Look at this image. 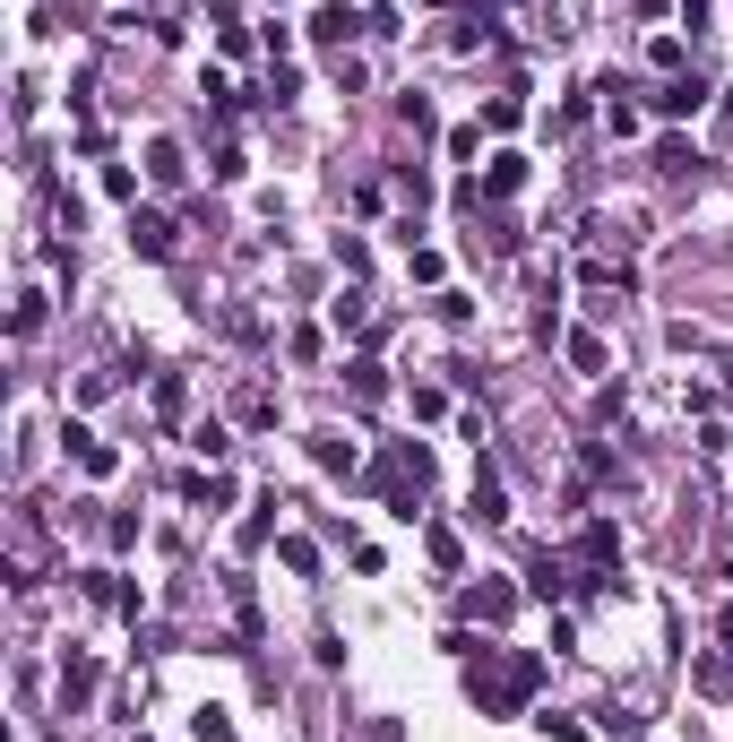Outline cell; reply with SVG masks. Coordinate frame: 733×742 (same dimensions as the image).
Listing matches in <instances>:
<instances>
[{
	"label": "cell",
	"mask_w": 733,
	"mask_h": 742,
	"mask_svg": "<svg viewBox=\"0 0 733 742\" xmlns=\"http://www.w3.org/2000/svg\"><path fill=\"white\" fill-rule=\"evenodd\" d=\"M535 682H544V656L535 647H475L467 656V700L484 717H518L535 700Z\"/></svg>",
	"instance_id": "cell-1"
},
{
	"label": "cell",
	"mask_w": 733,
	"mask_h": 742,
	"mask_svg": "<svg viewBox=\"0 0 733 742\" xmlns=\"http://www.w3.org/2000/svg\"><path fill=\"white\" fill-rule=\"evenodd\" d=\"M458 614H467V621H492V630H500V621L518 614V588H509V579H467V588H458Z\"/></svg>",
	"instance_id": "cell-2"
},
{
	"label": "cell",
	"mask_w": 733,
	"mask_h": 742,
	"mask_svg": "<svg viewBox=\"0 0 733 742\" xmlns=\"http://www.w3.org/2000/svg\"><path fill=\"white\" fill-rule=\"evenodd\" d=\"M708 96H717V87H708L699 70H682V78H664V87H656V113H664V122H691Z\"/></svg>",
	"instance_id": "cell-3"
},
{
	"label": "cell",
	"mask_w": 733,
	"mask_h": 742,
	"mask_svg": "<svg viewBox=\"0 0 733 742\" xmlns=\"http://www.w3.org/2000/svg\"><path fill=\"white\" fill-rule=\"evenodd\" d=\"M96 682H104V665H96L87 647H70V656H61V717H70V708H87V700H96Z\"/></svg>",
	"instance_id": "cell-4"
},
{
	"label": "cell",
	"mask_w": 733,
	"mask_h": 742,
	"mask_svg": "<svg viewBox=\"0 0 733 742\" xmlns=\"http://www.w3.org/2000/svg\"><path fill=\"white\" fill-rule=\"evenodd\" d=\"M129 250H138V259H173V217L129 208Z\"/></svg>",
	"instance_id": "cell-5"
},
{
	"label": "cell",
	"mask_w": 733,
	"mask_h": 742,
	"mask_svg": "<svg viewBox=\"0 0 733 742\" xmlns=\"http://www.w3.org/2000/svg\"><path fill=\"white\" fill-rule=\"evenodd\" d=\"M311 35H320V44H355V35H363V9H346V0H320V9H311Z\"/></svg>",
	"instance_id": "cell-6"
},
{
	"label": "cell",
	"mask_w": 733,
	"mask_h": 742,
	"mask_svg": "<svg viewBox=\"0 0 733 742\" xmlns=\"http://www.w3.org/2000/svg\"><path fill=\"white\" fill-rule=\"evenodd\" d=\"M579 561H587V570H612V561H621V527H612V518H587V535H579Z\"/></svg>",
	"instance_id": "cell-7"
},
{
	"label": "cell",
	"mask_w": 733,
	"mask_h": 742,
	"mask_svg": "<svg viewBox=\"0 0 733 742\" xmlns=\"http://www.w3.org/2000/svg\"><path fill=\"white\" fill-rule=\"evenodd\" d=\"M467 518H475V527H500V518H509V493H500V475H475V493H467Z\"/></svg>",
	"instance_id": "cell-8"
},
{
	"label": "cell",
	"mask_w": 733,
	"mask_h": 742,
	"mask_svg": "<svg viewBox=\"0 0 733 742\" xmlns=\"http://www.w3.org/2000/svg\"><path fill=\"white\" fill-rule=\"evenodd\" d=\"M509 190H526V156H509V147H500V156L484 164V199H509Z\"/></svg>",
	"instance_id": "cell-9"
},
{
	"label": "cell",
	"mask_w": 733,
	"mask_h": 742,
	"mask_svg": "<svg viewBox=\"0 0 733 742\" xmlns=\"http://www.w3.org/2000/svg\"><path fill=\"white\" fill-rule=\"evenodd\" d=\"M526 596H544V605H561V596H570V570H561L552 553H535V570H526Z\"/></svg>",
	"instance_id": "cell-10"
},
{
	"label": "cell",
	"mask_w": 733,
	"mask_h": 742,
	"mask_svg": "<svg viewBox=\"0 0 733 742\" xmlns=\"http://www.w3.org/2000/svg\"><path fill=\"white\" fill-rule=\"evenodd\" d=\"M346 388H355V406H380V397H388V371L371 363V355H355V363H346Z\"/></svg>",
	"instance_id": "cell-11"
},
{
	"label": "cell",
	"mask_w": 733,
	"mask_h": 742,
	"mask_svg": "<svg viewBox=\"0 0 733 742\" xmlns=\"http://www.w3.org/2000/svg\"><path fill=\"white\" fill-rule=\"evenodd\" d=\"M190 734H199V742H243V726H234V708L208 700V708H190Z\"/></svg>",
	"instance_id": "cell-12"
},
{
	"label": "cell",
	"mask_w": 733,
	"mask_h": 742,
	"mask_svg": "<svg viewBox=\"0 0 733 742\" xmlns=\"http://www.w3.org/2000/svg\"><path fill=\"white\" fill-rule=\"evenodd\" d=\"M423 553H432V561H440L449 579L467 570V544H458V527H423Z\"/></svg>",
	"instance_id": "cell-13"
},
{
	"label": "cell",
	"mask_w": 733,
	"mask_h": 742,
	"mask_svg": "<svg viewBox=\"0 0 733 742\" xmlns=\"http://www.w3.org/2000/svg\"><path fill=\"white\" fill-rule=\"evenodd\" d=\"M70 449H78V467H87V475H113V449H104L87 423H70Z\"/></svg>",
	"instance_id": "cell-14"
},
{
	"label": "cell",
	"mask_w": 733,
	"mask_h": 742,
	"mask_svg": "<svg viewBox=\"0 0 733 742\" xmlns=\"http://www.w3.org/2000/svg\"><path fill=\"white\" fill-rule=\"evenodd\" d=\"M587 285H596V294H630L638 276H630V259H587Z\"/></svg>",
	"instance_id": "cell-15"
},
{
	"label": "cell",
	"mask_w": 733,
	"mask_h": 742,
	"mask_svg": "<svg viewBox=\"0 0 733 742\" xmlns=\"http://www.w3.org/2000/svg\"><path fill=\"white\" fill-rule=\"evenodd\" d=\"M147 173H156V182H164V190H173V182H182V173H190V164H182V147H173V138H156V147H147Z\"/></svg>",
	"instance_id": "cell-16"
},
{
	"label": "cell",
	"mask_w": 733,
	"mask_h": 742,
	"mask_svg": "<svg viewBox=\"0 0 733 742\" xmlns=\"http://www.w3.org/2000/svg\"><path fill=\"white\" fill-rule=\"evenodd\" d=\"M276 561H285L294 579H311V570H320V553H311V535H276Z\"/></svg>",
	"instance_id": "cell-17"
},
{
	"label": "cell",
	"mask_w": 733,
	"mask_h": 742,
	"mask_svg": "<svg viewBox=\"0 0 733 742\" xmlns=\"http://www.w3.org/2000/svg\"><path fill=\"white\" fill-rule=\"evenodd\" d=\"M570 363H579V371H605V363H612L605 337H596V329H570Z\"/></svg>",
	"instance_id": "cell-18"
},
{
	"label": "cell",
	"mask_w": 733,
	"mask_h": 742,
	"mask_svg": "<svg viewBox=\"0 0 733 742\" xmlns=\"http://www.w3.org/2000/svg\"><path fill=\"white\" fill-rule=\"evenodd\" d=\"M182 493L199 500V509H225V500H234V475H190Z\"/></svg>",
	"instance_id": "cell-19"
},
{
	"label": "cell",
	"mask_w": 733,
	"mask_h": 742,
	"mask_svg": "<svg viewBox=\"0 0 733 742\" xmlns=\"http://www.w3.org/2000/svg\"><path fill=\"white\" fill-rule=\"evenodd\" d=\"M311 458H320V467H328V475H355V441H337V432H328V441H320V449H311Z\"/></svg>",
	"instance_id": "cell-20"
},
{
	"label": "cell",
	"mask_w": 733,
	"mask_h": 742,
	"mask_svg": "<svg viewBox=\"0 0 733 742\" xmlns=\"http://www.w3.org/2000/svg\"><path fill=\"white\" fill-rule=\"evenodd\" d=\"M234 415H243V423H276V397H268V388H243Z\"/></svg>",
	"instance_id": "cell-21"
},
{
	"label": "cell",
	"mask_w": 733,
	"mask_h": 742,
	"mask_svg": "<svg viewBox=\"0 0 733 742\" xmlns=\"http://www.w3.org/2000/svg\"><path fill=\"white\" fill-rule=\"evenodd\" d=\"M518 122H526V104H518V96H492V104H484V129H518Z\"/></svg>",
	"instance_id": "cell-22"
},
{
	"label": "cell",
	"mask_w": 733,
	"mask_h": 742,
	"mask_svg": "<svg viewBox=\"0 0 733 742\" xmlns=\"http://www.w3.org/2000/svg\"><path fill=\"white\" fill-rule=\"evenodd\" d=\"M647 61H656L664 78H682V35H656V44H647Z\"/></svg>",
	"instance_id": "cell-23"
},
{
	"label": "cell",
	"mask_w": 733,
	"mask_h": 742,
	"mask_svg": "<svg viewBox=\"0 0 733 742\" xmlns=\"http://www.w3.org/2000/svg\"><path fill=\"white\" fill-rule=\"evenodd\" d=\"M182 406H190V388H182V380H173V371H164V380H156V415H164V423H173V415H182Z\"/></svg>",
	"instance_id": "cell-24"
},
{
	"label": "cell",
	"mask_w": 733,
	"mask_h": 742,
	"mask_svg": "<svg viewBox=\"0 0 733 742\" xmlns=\"http://www.w3.org/2000/svg\"><path fill=\"white\" fill-rule=\"evenodd\" d=\"M699 691H733V656H699Z\"/></svg>",
	"instance_id": "cell-25"
},
{
	"label": "cell",
	"mask_w": 733,
	"mask_h": 742,
	"mask_svg": "<svg viewBox=\"0 0 733 742\" xmlns=\"http://www.w3.org/2000/svg\"><path fill=\"white\" fill-rule=\"evenodd\" d=\"M190 449H199V458H225L234 441H225V423H199V432H190Z\"/></svg>",
	"instance_id": "cell-26"
},
{
	"label": "cell",
	"mask_w": 733,
	"mask_h": 742,
	"mask_svg": "<svg viewBox=\"0 0 733 742\" xmlns=\"http://www.w3.org/2000/svg\"><path fill=\"white\" fill-rule=\"evenodd\" d=\"M337 268H346V276H363V268H371V250L355 243V234H337Z\"/></svg>",
	"instance_id": "cell-27"
},
{
	"label": "cell",
	"mask_w": 733,
	"mask_h": 742,
	"mask_svg": "<svg viewBox=\"0 0 733 742\" xmlns=\"http://www.w3.org/2000/svg\"><path fill=\"white\" fill-rule=\"evenodd\" d=\"M535 726H544V734H552V742H596V734H587V726H570V717H535Z\"/></svg>",
	"instance_id": "cell-28"
},
{
	"label": "cell",
	"mask_w": 733,
	"mask_h": 742,
	"mask_svg": "<svg viewBox=\"0 0 733 742\" xmlns=\"http://www.w3.org/2000/svg\"><path fill=\"white\" fill-rule=\"evenodd\" d=\"M708 9H717V0H682V26L699 35V26H708Z\"/></svg>",
	"instance_id": "cell-29"
},
{
	"label": "cell",
	"mask_w": 733,
	"mask_h": 742,
	"mask_svg": "<svg viewBox=\"0 0 733 742\" xmlns=\"http://www.w3.org/2000/svg\"><path fill=\"white\" fill-rule=\"evenodd\" d=\"M363 742H397V717H371V726H363Z\"/></svg>",
	"instance_id": "cell-30"
},
{
	"label": "cell",
	"mask_w": 733,
	"mask_h": 742,
	"mask_svg": "<svg viewBox=\"0 0 733 742\" xmlns=\"http://www.w3.org/2000/svg\"><path fill=\"white\" fill-rule=\"evenodd\" d=\"M717 639H725V647H733V605H725V614H717Z\"/></svg>",
	"instance_id": "cell-31"
},
{
	"label": "cell",
	"mask_w": 733,
	"mask_h": 742,
	"mask_svg": "<svg viewBox=\"0 0 733 742\" xmlns=\"http://www.w3.org/2000/svg\"><path fill=\"white\" fill-rule=\"evenodd\" d=\"M138 742H147V734H138Z\"/></svg>",
	"instance_id": "cell-32"
}]
</instances>
